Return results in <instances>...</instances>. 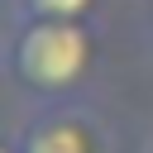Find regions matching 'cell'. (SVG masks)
Masks as SVG:
<instances>
[{
  "mask_svg": "<svg viewBox=\"0 0 153 153\" xmlns=\"http://www.w3.org/2000/svg\"><path fill=\"white\" fill-rule=\"evenodd\" d=\"M5 153H19V148H14V143H10V148H5Z\"/></svg>",
  "mask_w": 153,
  "mask_h": 153,
  "instance_id": "4",
  "label": "cell"
},
{
  "mask_svg": "<svg viewBox=\"0 0 153 153\" xmlns=\"http://www.w3.org/2000/svg\"><path fill=\"white\" fill-rule=\"evenodd\" d=\"M14 148L19 153H96V129L76 110H48L19 134Z\"/></svg>",
  "mask_w": 153,
  "mask_h": 153,
  "instance_id": "2",
  "label": "cell"
},
{
  "mask_svg": "<svg viewBox=\"0 0 153 153\" xmlns=\"http://www.w3.org/2000/svg\"><path fill=\"white\" fill-rule=\"evenodd\" d=\"M96 0H19L24 19H81Z\"/></svg>",
  "mask_w": 153,
  "mask_h": 153,
  "instance_id": "3",
  "label": "cell"
},
{
  "mask_svg": "<svg viewBox=\"0 0 153 153\" xmlns=\"http://www.w3.org/2000/svg\"><path fill=\"white\" fill-rule=\"evenodd\" d=\"M91 57H96V43L81 29V19H24V29L10 43L14 76L38 96L72 91L91 72Z\"/></svg>",
  "mask_w": 153,
  "mask_h": 153,
  "instance_id": "1",
  "label": "cell"
}]
</instances>
